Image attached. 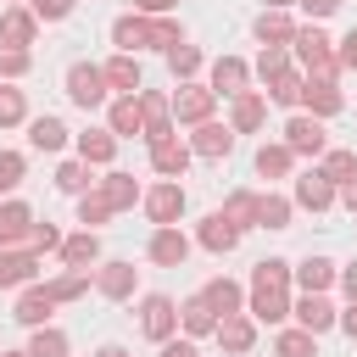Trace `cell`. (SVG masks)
<instances>
[{"label": "cell", "mask_w": 357, "mask_h": 357, "mask_svg": "<svg viewBox=\"0 0 357 357\" xmlns=\"http://www.w3.org/2000/svg\"><path fill=\"white\" fill-rule=\"evenodd\" d=\"M257 223L262 229H284L290 223V201L284 195H257Z\"/></svg>", "instance_id": "34"}, {"label": "cell", "mask_w": 357, "mask_h": 357, "mask_svg": "<svg viewBox=\"0 0 357 357\" xmlns=\"http://www.w3.org/2000/svg\"><path fill=\"white\" fill-rule=\"evenodd\" d=\"M0 39L6 45H33V11H6L0 17Z\"/></svg>", "instance_id": "28"}, {"label": "cell", "mask_w": 357, "mask_h": 357, "mask_svg": "<svg viewBox=\"0 0 357 357\" xmlns=\"http://www.w3.org/2000/svg\"><path fill=\"white\" fill-rule=\"evenodd\" d=\"M257 123H262V95H245V89H240V95H234V123H229V128H234V134H251Z\"/></svg>", "instance_id": "29"}, {"label": "cell", "mask_w": 357, "mask_h": 357, "mask_svg": "<svg viewBox=\"0 0 357 357\" xmlns=\"http://www.w3.org/2000/svg\"><path fill=\"white\" fill-rule=\"evenodd\" d=\"M184 329H190V335H212V329H218V312L195 296V301H184Z\"/></svg>", "instance_id": "37"}, {"label": "cell", "mask_w": 357, "mask_h": 357, "mask_svg": "<svg viewBox=\"0 0 357 357\" xmlns=\"http://www.w3.org/2000/svg\"><path fill=\"white\" fill-rule=\"evenodd\" d=\"M139 324H145V335H151V340H173V329H178V307H173L167 296H145Z\"/></svg>", "instance_id": "5"}, {"label": "cell", "mask_w": 357, "mask_h": 357, "mask_svg": "<svg viewBox=\"0 0 357 357\" xmlns=\"http://www.w3.org/2000/svg\"><path fill=\"white\" fill-rule=\"evenodd\" d=\"M134 279H139L134 262H106V268H95V284H100V296H112V301L134 296Z\"/></svg>", "instance_id": "12"}, {"label": "cell", "mask_w": 357, "mask_h": 357, "mask_svg": "<svg viewBox=\"0 0 357 357\" xmlns=\"http://www.w3.org/2000/svg\"><path fill=\"white\" fill-rule=\"evenodd\" d=\"M28 67H33V56H28L22 45H0V73H6V78H22Z\"/></svg>", "instance_id": "42"}, {"label": "cell", "mask_w": 357, "mask_h": 357, "mask_svg": "<svg viewBox=\"0 0 357 357\" xmlns=\"http://www.w3.org/2000/svg\"><path fill=\"white\" fill-rule=\"evenodd\" d=\"M296 279H301L307 290H324V284L335 279V262H329V257H307V262L296 268Z\"/></svg>", "instance_id": "36"}, {"label": "cell", "mask_w": 357, "mask_h": 357, "mask_svg": "<svg viewBox=\"0 0 357 357\" xmlns=\"http://www.w3.org/2000/svg\"><path fill=\"white\" fill-rule=\"evenodd\" d=\"M56 184H61L67 195H78V190L89 184V167H84V162H61V167H56Z\"/></svg>", "instance_id": "43"}, {"label": "cell", "mask_w": 357, "mask_h": 357, "mask_svg": "<svg viewBox=\"0 0 357 357\" xmlns=\"http://www.w3.org/2000/svg\"><path fill=\"white\" fill-rule=\"evenodd\" d=\"M201 301H206L212 312L229 318V312H240V284H234V279H212V284L201 290Z\"/></svg>", "instance_id": "26"}, {"label": "cell", "mask_w": 357, "mask_h": 357, "mask_svg": "<svg viewBox=\"0 0 357 357\" xmlns=\"http://www.w3.org/2000/svg\"><path fill=\"white\" fill-rule=\"evenodd\" d=\"M95 357H128V351H123V346H100Z\"/></svg>", "instance_id": "58"}, {"label": "cell", "mask_w": 357, "mask_h": 357, "mask_svg": "<svg viewBox=\"0 0 357 357\" xmlns=\"http://www.w3.org/2000/svg\"><path fill=\"white\" fill-rule=\"evenodd\" d=\"M112 134H145V117H139V95H123L112 106Z\"/></svg>", "instance_id": "27"}, {"label": "cell", "mask_w": 357, "mask_h": 357, "mask_svg": "<svg viewBox=\"0 0 357 357\" xmlns=\"http://www.w3.org/2000/svg\"><path fill=\"white\" fill-rule=\"evenodd\" d=\"M335 61H340V67H357V28L346 33V45H340V56H335Z\"/></svg>", "instance_id": "51"}, {"label": "cell", "mask_w": 357, "mask_h": 357, "mask_svg": "<svg viewBox=\"0 0 357 357\" xmlns=\"http://www.w3.org/2000/svg\"><path fill=\"white\" fill-rule=\"evenodd\" d=\"M284 284H290V262L262 257V262L251 268V318H257V324H279V318L290 312Z\"/></svg>", "instance_id": "1"}, {"label": "cell", "mask_w": 357, "mask_h": 357, "mask_svg": "<svg viewBox=\"0 0 357 357\" xmlns=\"http://www.w3.org/2000/svg\"><path fill=\"white\" fill-rule=\"evenodd\" d=\"M112 39H117V50H139V45H162V50H173L178 45V22H145V17H117V28H112Z\"/></svg>", "instance_id": "2"}, {"label": "cell", "mask_w": 357, "mask_h": 357, "mask_svg": "<svg viewBox=\"0 0 357 357\" xmlns=\"http://www.w3.org/2000/svg\"><path fill=\"white\" fill-rule=\"evenodd\" d=\"M28 357H67V335H56V329H45V324H39V335H33Z\"/></svg>", "instance_id": "40"}, {"label": "cell", "mask_w": 357, "mask_h": 357, "mask_svg": "<svg viewBox=\"0 0 357 357\" xmlns=\"http://www.w3.org/2000/svg\"><path fill=\"white\" fill-rule=\"evenodd\" d=\"M273 351H279V357H318V351H312V329H284V335L273 340Z\"/></svg>", "instance_id": "38"}, {"label": "cell", "mask_w": 357, "mask_h": 357, "mask_svg": "<svg viewBox=\"0 0 357 357\" xmlns=\"http://www.w3.org/2000/svg\"><path fill=\"white\" fill-rule=\"evenodd\" d=\"M301 100L312 106V117H335V112H340V89H335L329 78H307V84H301Z\"/></svg>", "instance_id": "17"}, {"label": "cell", "mask_w": 357, "mask_h": 357, "mask_svg": "<svg viewBox=\"0 0 357 357\" xmlns=\"http://www.w3.org/2000/svg\"><path fill=\"white\" fill-rule=\"evenodd\" d=\"M340 284H346V296H351V301H357V262H351V268H346V273H340Z\"/></svg>", "instance_id": "55"}, {"label": "cell", "mask_w": 357, "mask_h": 357, "mask_svg": "<svg viewBox=\"0 0 357 357\" xmlns=\"http://www.w3.org/2000/svg\"><path fill=\"white\" fill-rule=\"evenodd\" d=\"M106 218H112V201H106V195H100V190H95V195H84V201H78V223H106Z\"/></svg>", "instance_id": "44"}, {"label": "cell", "mask_w": 357, "mask_h": 357, "mask_svg": "<svg viewBox=\"0 0 357 357\" xmlns=\"http://www.w3.org/2000/svg\"><path fill=\"white\" fill-rule=\"evenodd\" d=\"M139 117H145V139H162V134H173V117H167V95L145 89V95H139Z\"/></svg>", "instance_id": "15"}, {"label": "cell", "mask_w": 357, "mask_h": 357, "mask_svg": "<svg viewBox=\"0 0 357 357\" xmlns=\"http://www.w3.org/2000/svg\"><path fill=\"white\" fill-rule=\"evenodd\" d=\"M50 312H56V296H50V284H28V290L17 296V312H11V318H17V324H33V329H39V324H45Z\"/></svg>", "instance_id": "9"}, {"label": "cell", "mask_w": 357, "mask_h": 357, "mask_svg": "<svg viewBox=\"0 0 357 357\" xmlns=\"http://www.w3.org/2000/svg\"><path fill=\"white\" fill-rule=\"evenodd\" d=\"M184 257H190V240H184L173 223H162V229L151 234V262H162V268H184Z\"/></svg>", "instance_id": "8"}, {"label": "cell", "mask_w": 357, "mask_h": 357, "mask_svg": "<svg viewBox=\"0 0 357 357\" xmlns=\"http://www.w3.org/2000/svg\"><path fill=\"white\" fill-rule=\"evenodd\" d=\"M151 167H156V173H167V178H178V173L190 167V145H184V139H173V134L151 139Z\"/></svg>", "instance_id": "7"}, {"label": "cell", "mask_w": 357, "mask_h": 357, "mask_svg": "<svg viewBox=\"0 0 357 357\" xmlns=\"http://www.w3.org/2000/svg\"><path fill=\"white\" fill-rule=\"evenodd\" d=\"M351 173H357V156H351V151H329V162H324V178H340V184H346Z\"/></svg>", "instance_id": "45"}, {"label": "cell", "mask_w": 357, "mask_h": 357, "mask_svg": "<svg viewBox=\"0 0 357 357\" xmlns=\"http://www.w3.org/2000/svg\"><path fill=\"white\" fill-rule=\"evenodd\" d=\"M296 318H301V329H312V335H324L329 324H335V307L318 296V290H307L301 301H296Z\"/></svg>", "instance_id": "19"}, {"label": "cell", "mask_w": 357, "mask_h": 357, "mask_svg": "<svg viewBox=\"0 0 357 357\" xmlns=\"http://www.w3.org/2000/svg\"><path fill=\"white\" fill-rule=\"evenodd\" d=\"M162 357H195L190 340H162Z\"/></svg>", "instance_id": "52"}, {"label": "cell", "mask_w": 357, "mask_h": 357, "mask_svg": "<svg viewBox=\"0 0 357 357\" xmlns=\"http://www.w3.org/2000/svg\"><path fill=\"white\" fill-rule=\"evenodd\" d=\"M84 284H89V273L78 268V273H67V279H56V284H50V296H56V301H73V296H84Z\"/></svg>", "instance_id": "47"}, {"label": "cell", "mask_w": 357, "mask_h": 357, "mask_svg": "<svg viewBox=\"0 0 357 357\" xmlns=\"http://www.w3.org/2000/svg\"><path fill=\"white\" fill-rule=\"evenodd\" d=\"M268 100H279V106H296V100H301V78H296L290 67H284V73H273V78H268Z\"/></svg>", "instance_id": "35"}, {"label": "cell", "mask_w": 357, "mask_h": 357, "mask_svg": "<svg viewBox=\"0 0 357 357\" xmlns=\"http://www.w3.org/2000/svg\"><path fill=\"white\" fill-rule=\"evenodd\" d=\"M78 156H84V162H112V156H117V134H112V128L78 134Z\"/></svg>", "instance_id": "22"}, {"label": "cell", "mask_w": 357, "mask_h": 357, "mask_svg": "<svg viewBox=\"0 0 357 357\" xmlns=\"http://www.w3.org/2000/svg\"><path fill=\"white\" fill-rule=\"evenodd\" d=\"M17 184H22V156L17 151H0V195L17 190Z\"/></svg>", "instance_id": "46"}, {"label": "cell", "mask_w": 357, "mask_h": 357, "mask_svg": "<svg viewBox=\"0 0 357 357\" xmlns=\"http://www.w3.org/2000/svg\"><path fill=\"white\" fill-rule=\"evenodd\" d=\"M201 156H229V145H234V128H223V123H195V139H190Z\"/></svg>", "instance_id": "21"}, {"label": "cell", "mask_w": 357, "mask_h": 357, "mask_svg": "<svg viewBox=\"0 0 357 357\" xmlns=\"http://www.w3.org/2000/svg\"><path fill=\"white\" fill-rule=\"evenodd\" d=\"M257 39H262V45H290V39H296V22H290L284 11H262V17H257Z\"/></svg>", "instance_id": "24"}, {"label": "cell", "mask_w": 357, "mask_h": 357, "mask_svg": "<svg viewBox=\"0 0 357 357\" xmlns=\"http://www.w3.org/2000/svg\"><path fill=\"white\" fill-rule=\"evenodd\" d=\"M346 206L357 212V178H346Z\"/></svg>", "instance_id": "57"}, {"label": "cell", "mask_w": 357, "mask_h": 357, "mask_svg": "<svg viewBox=\"0 0 357 357\" xmlns=\"http://www.w3.org/2000/svg\"><path fill=\"white\" fill-rule=\"evenodd\" d=\"M22 123V89H0V128Z\"/></svg>", "instance_id": "48"}, {"label": "cell", "mask_w": 357, "mask_h": 357, "mask_svg": "<svg viewBox=\"0 0 357 357\" xmlns=\"http://www.w3.org/2000/svg\"><path fill=\"white\" fill-rule=\"evenodd\" d=\"M33 273H39V257L33 251H0V290H17V284H33Z\"/></svg>", "instance_id": "10"}, {"label": "cell", "mask_w": 357, "mask_h": 357, "mask_svg": "<svg viewBox=\"0 0 357 357\" xmlns=\"http://www.w3.org/2000/svg\"><path fill=\"white\" fill-rule=\"evenodd\" d=\"M296 56H301V67H307V78H335V50H329V39L318 33V28H296Z\"/></svg>", "instance_id": "3"}, {"label": "cell", "mask_w": 357, "mask_h": 357, "mask_svg": "<svg viewBox=\"0 0 357 357\" xmlns=\"http://www.w3.org/2000/svg\"><path fill=\"white\" fill-rule=\"evenodd\" d=\"M100 195L112 201V212H123V206H134V201H139V184H134L128 173H112V178L100 184Z\"/></svg>", "instance_id": "31"}, {"label": "cell", "mask_w": 357, "mask_h": 357, "mask_svg": "<svg viewBox=\"0 0 357 357\" xmlns=\"http://www.w3.org/2000/svg\"><path fill=\"white\" fill-rule=\"evenodd\" d=\"M139 11H167V6H178V0H134Z\"/></svg>", "instance_id": "56"}, {"label": "cell", "mask_w": 357, "mask_h": 357, "mask_svg": "<svg viewBox=\"0 0 357 357\" xmlns=\"http://www.w3.org/2000/svg\"><path fill=\"white\" fill-rule=\"evenodd\" d=\"M240 89H245V61L223 56V61L212 67V95H240Z\"/></svg>", "instance_id": "25"}, {"label": "cell", "mask_w": 357, "mask_h": 357, "mask_svg": "<svg viewBox=\"0 0 357 357\" xmlns=\"http://www.w3.org/2000/svg\"><path fill=\"white\" fill-rule=\"evenodd\" d=\"M296 201H301V206H312V212H324V206L335 201V178H324V167L301 173V178H296Z\"/></svg>", "instance_id": "14"}, {"label": "cell", "mask_w": 357, "mask_h": 357, "mask_svg": "<svg viewBox=\"0 0 357 357\" xmlns=\"http://www.w3.org/2000/svg\"><path fill=\"white\" fill-rule=\"evenodd\" d=\"M340 329H346V335H351V340H357V301H351V307H346V312H340Z\"/></svg>", "instance_id": "53"}, {"label": "cell", "mask_w": 357, "mask_h": 357, "mask_svg": "<svg viewBox=\"0 0 357 357\" xmlns=\"http://www.w3.org/2000/svg\"><path fill=\"white\" fill-rule=\"evenodd\" d=\"M173 112H178V123H206V112H212V89L184 84V89L173 95Z\"/></svg>", "instance_id": "18"}, {"label": "cell", "mask_w": 357, "mask_h": 357, "mask_svg": "<svg viewBox=\"0 0 357 357\" xmlns=\"http://www.w3.org/2000/svg\"><path fill=\"white\" fill-rule=\"evenodd\" d=\"M6 357H28V351H6Z\"/></svg>", "instance_id": "59"}, {"label": "cell", "mask_w": 357, "mask_h": 357, "mask_svg": "<svg viewBox=\"0 0 357 357\" xmlns=\"http://www.w3.org/2000/svg\"><path fill=\"white\" fill-rule=\"evenodd\" d=\"M212 335H218V340H223V351H234V357H245V351L257 346V324H251V318H240V312H229Z\"/></svg>", "instance_id": "13"}, {"label": "cell", "mask_w": 357, "mask_h": 357, "mask_svg": "<svg viewBox=\"0 0 357 357\" xmlns=\"http://www.w3.org/2000/svg\"><path fill=\"white\" fill-rule=\"evenodd\" d=\"M67 95H73L78 106H100V100H106V73L89 67V61H73V67H67Z\"/></svg>", "instance_id": "4"}, {"label": "cell", "mask_w": 357, "mask_h": 357, "mask_svg": "<svg viewBox=\"0 0 357 357\" xmlns=\"http://www.w3.org/2000/svg\"><path fill=\"white\" fill-rule=\"evenodd\" d=\"M100 73H106V89H123V95H134V89H139V61H134L128 50H123V56H112Z\"/></svg>", "instance_id": "20"}, {"label": "cell", "mask_w": 357, "mask_h": 357, "mask_svg": "<svg viewBox=\"0 0 357 357\" xmlns=\"http://www.w3.org/2000/svg\"><path fill=\"white\" fill-rule=\"evenodd\" d=\"M28 6H33V17H50V22L73 11V0H28Z\"/></svg>", "instance_id": "50"}, {"label": "cell", "mask_w": 357, "mask_h": 357, "mask_svg": "<svg viewBox=\"0 0 357 357\" xmlns=\"http://www.w3.org/2000/svg\"><path fill=\"white\" fill-rule=\"evenodd\" d=\"M301 6H307V11H312V17H329V11H335V6H340V0H301Z\"/></svg>", "instance_id": "54"}, {"label": "cell", "mask_w": 357, "mask_h": 357, "mask_svg": "<svg viewBox=\"0 0 357 357\" xmlns=\"http://www.w3.org/2000/svg\"><path fill=\"white\" fill-rule=\"evenodd\" d=\"M268 6H290V0H268Z\"/></svg>", "instance_id": "60"}, {"label": "cell", "mask_w": 357, "mask_h": 357, "mask_svg": "<svg viewBox=\"0 0 357 357\" xmlns=\"http://www.w3.org/2000/svg\"><path fill=\"white\" fill-rule=\"evenodd\" d=\"M28 245H33V251H56V245H61V234H56L50 223H33V229H28Z\"/></svg>", "instance_id": "49"}, {"label": "cell", "mask_w": 357, "mask_h": 357, "mask_svg": "<svg viewBox=\"0 0 357 357\" xmlns=\"http://www.w3.org/2000/svg\"><path fill=\"white\" fill-rule=\"evenodd\" d=\"M167 67H173V78H190V73L201 67V50H195V45H173V50H167Z\"/></svg>", "instance_id": "41"}, {"label": "cell", "mask_w": 357, "mask_h": 357, "mask_svg": "<svg viewBox=\"0 0 357 357\" xmlns=\"http://www.w3.org/2000/svg\"><path fill=\"white\" fill-rule=\"evenodd\" d=\"M61 257H67L73 268H84V262H95V257H100V240H95V229H84V234H73V240H61Z\"/></svg>", "instance_id": "32"}, {"label": "cell", "mask_w": 357, "mask_h": 357, "mask_svg": "<svg viewBox=\"0 0 357 357\" xmlns=\"http://www.w3.org/2000/svg\"><path fill=\"white\" fill-rule=\"evenodd\" d=\"M223 218H229L234 229H245V223H257V195H251V190H240V195H229V206H223Z\"/></svg>", "instance_id": "39"}, {"label": "cell", "mask_w": 357, "mask_h": 357, "mask_svg": "<svg viewBox=\"0 0 357 357\" xmlns=\"http://www.w3.org/2000/svg\"><path fill=\"white\" fill-rule=\"evenodd\" d=\"M234 240H240V229H234L223 212H212V218L201 223V245H206V251H234Z\"/></svg>", "instance_id": "23"}, {"label": "cell", "mask_w": 357, "mask_h": 357, "mask_svg": "<svg viewBox=\"0 0 357 357\" xmlns=\"http://www.w3.org/2000/svg\"><path fill=\"white\" fill-rule=\"evenodd\" d=\"M284 145L296 156H318L324 151V117H290L284 123Z\"/></svg>", "instance_id": "6"}, {"label": "cell", "mask_w": 357, "mask_h": 357, "mask_svg": "<svg viewBox=\"0 0 357 357\" xmlns=\"http://www.w3.org/2000/svg\"><path fill=\"white\" fill-rule=\"evenodd\" d=\"M28 139H33V151H61V145H67V128H61L56 117H33Z\"/></svg>", "instance_id": "30"}, {"label": "cell", "mask_w": 357, "mask_h": 357, "mask_svg": "<svg viewBox=\"0 0 357 357\" xmlns=\"http://www.w3.org/2000/svg\"><path fill=\"white\" fill-rule=\"evenodd\" d=\"M290 162H296V151H290V145H262V151H257V173H268V178L290 173Z\"/></svg>", "instance_id": "33"}, {"label": "cell", "mask_w": 357, "mask_h": 357, "mask_svg": "<svg viewBox=\"0 0 357 357\" xmlns=\"http://www.w3.org/2000/svg\"><path fill=\"white\" fill-rule=\"evenodd\" d=\"M28 229H33V212H28L22 201H6V206H0V251L17 245V240H28Z\"/></svg>", "instance_id": "16"}, {"label": "cell", "mask_w": 357, "mask_h": 357, "mask_svg": "<svg viewBox=\"0 0 357 357\" xmlns=\"http://www.w3.org/2000/svg\"><path fill=\"white\" fill-rule=\"evenodd\" d=\"M145 212H151V223H173L178 212H184V190L167 178V184H156V190H145Z\"/></svg>", "instance_id": "11"}]
</instances>
